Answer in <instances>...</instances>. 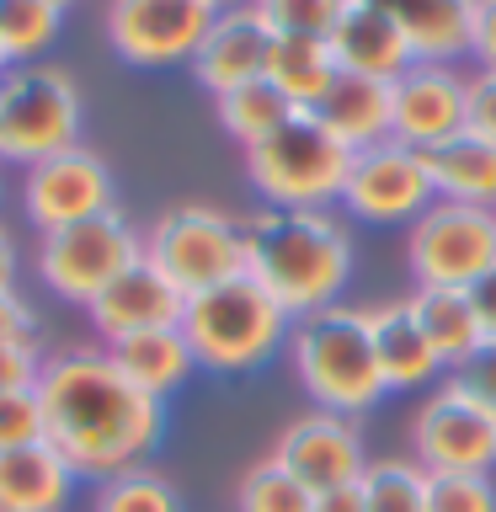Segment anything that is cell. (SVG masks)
<instances>
[{"label":"cell","mask_w":496,"mask_h":512,"mask_svg":"<svg viewBox=\"0 0 496 512\" xmlns=\"http://www.w3.org/2000/svg\"><path fill=\"white\" fill-rule=\"evenodd\" d=\"M43 400V438L64 454L75 475H123L139 470L160 443L166 411L155 395L118 374L107 352H59L38 374Z\"/></svg>","instance_id":"cell-1"},{"label":"cell","mask_w":496,"mask_h":512,"mask_svg":"<svg viewBox=\"0 0 496 512\" xmlns=\"http://www.w3.org/2000/svg\"><path fill=\"white\" fill-rule=\"evenodd\" d=\"M246 278H256L288 315H315L336 304L352 278V235L326 208H262L240 224Z\"/></svg>","instance_id":"cell-2"},{"label":"cell","mask_w":496,"mask_h":512,"mask_svg":"<svg viewBox=\"0 0 496 512\" xmlns=\"http://www.w3.org/2000/svg\"><path fill=\"white\" fill-rule=\"evenodd\" d=\"M294 374L310 390L320 411L336 416H363L384 400V374L368 310L352 304H326L294 326Z\"/></svg>","instance_id":"cell-3"},{"label":"cell","mask_w":496,"mask_h":512,"mask_svg":"<svg viewBox=\"0 0 496 512\" xmlns=\"http://www.w3.org/2000/svg\"><path fill=\"white\" fill-rule=\"evenodd\" d=\"M288 315L256 278H230L208 294H192L182 310V336L192 347V363L214 374H251L262 368L278 342L288 336Z\"/></svg>","instance_id":"cell-4"},{"label":"cell","mask_w":496,"mask_h":512,"mask_svg":"<svg viewBox=\"0 0 496 512\" xmlns=\"http://www.w3.org/2000/svg\"><path fill=\"white\" fill-rule=\"evenodd\" d=\"M246 171L272 208H326L347 187L352 150L315 112H294L278 134L246 150Z\"/></svg>","instance_id":"cell-5"},{"label":"cell","mask_w":496,"mask_h":512,"mask_svg":"<svg viewBox=\"0 0 496 512\" xmlns=\"http://www.w3.org/2000/svg\"><path fill=\"white\" fill-rule=\"evenodd\" d=\"M144 262L160 267L176 283V294L192 299L246 272V240H240V224L230 214L182 203V208H166L155 219V230L144 235Z\"/></svg>","instance_id":"cell-6"},{"label":"cell","mask_w":496,"mask_h":512,"mask_svg":"<svg viewBox=\"0 0 496 512\" xmlns=\"http://www.w3.org/2000/svg\"><path fill=\"white\" fill-rule=\"evenodd\" d=\"M80 139V91L64 70L16 64L0 75V160L38 166Z\"/></svg>","instance_id":"cell-7"},{"label":"cell","mask_w":496,"mask_h":512,"mask_svg":"<svg viewBox=\"0 0 496 512\" xmlns=\"http://www.w3.org/2000/svg\"><path fill=\"white\" fill-rule=\"evenodd\" d=\"M139 256H144L139 230L118 214V208H107V214H91L80 224H64V230L43 235L38 278L54 288L59 299L91 304L112 278H118V272L134 267Z\"/></svg>","instance_id":"cell-8"},{"label":"cell","mask_w":496,"mask_h":512,"mask_svg":"<svg viewBox=\"0 0 496 512\" xmlns=\"http://www.w3.org/2000/svg\"><path fill=\"white\" fill-rule=\"evenodd\" d=\"M406 262L416 288H470L480 272L496 267V208L438 198L422 219H411Z\"/></svg>","instance_id":"cell-9"},{"label":"cell","mask_w":496,"mask_h":512,"mask_svg":"<svg viewBox=\"0 0 496 512\" xmlns=\"http://www.w3.org/2000/svg\"><path fill=\"white\" fill-rule=\"evenodd\" d=\"M411 448L427 475H491L496 464V416L454 379L427 395L411 422Z\"/></svg>","instance_id":"cell-10"},{"label":"cell","mask_w":496,"mask_h":512,"mask_svg":"<svg viewBox=\"0 0 496 512\" xmlns=\"http://www.w3.org/2000/svg\"><path fill=\"white\" fill-rule=\"evenodd\" d=\"M214 16L219 11L208 0H112L107 38L128 64L160 70V64H182L198 54Z\"/></svg>","instance_id":"cell-11"},{"label":"cell","mask_w":496,"mask_h":512,"mask_svg":"<svg viewBox=\"0 0 496 512\" xmlns=\"http://www.w3.org/2000/svg\"><path fill=\"white\" fill-rule=\"evenodd\" d=\"M432 198H438V192H432L427 155L411 150V144L384 139V144H368V150L352 155L342 203H347L358 219H374V224L422 219L427 208H432Z\"/></svg>","instance_id":"cell-12"},{"label":"cell","mask_w":496,"mask_h":512,"mask_svg":"<svg viewBox=\"0 0 496 512\" xmlns=\"http://www.w3.org/2000/svg\"><path fill=\"white\" fill-rule=\"evenodd\" d=\"M22 203H27V219L38 224L43 235L64 230V224H80V219L107 214L112 208V171L102 166V155L70 144V150L27 166Z\"/></svg>","instance_id":"cell-13"},{"label":"cell","mask_w":496,"mask_h":512,"mask_svg":"<svg viewBox=\"0 0 496 512\" xmlns=\"http://www.w3.org/2000/svg\"><path fill=\"white\" fill-rule=\"evenodd\" d=\"M272 459L315 496L336 491V486H358L363 470H368L358 427L336 411H310V416H299V422H288Z\"/></svg>","instance_id":"cell-14"},{"label":"cell","mask_w":496,"mask_h":512,"mask_svg":"<svg viewBox=\"0 0 496 512\" xmlns=\"http://www.w3.org/2000/svg\"><path fill=\"white\" fill-rule=\"evenodd\" d=\"M91 326L112 342H123V336H139V331H160V326H182V310H187V294H176V283L166 278L160 267H150L139 256L128 272H118L102 294L91 304Z\"/></svg>","instance_id":"cell-15"},{"label":"cell","mask_w":496,"mask_h":512,"mask_svg":"<svg viewBox=\"0 0 496 512\" xmlns=\"http://www.w3.org/2000/svg\"><path fill=\"white\" fill-rule=\"evenodd\" d=\"M390 96H395L390 139L411 144V150H432V144L454 139L464 128V80L448 64H411L390 86Z\"/></svg>","instance_id":"cell-16"},{"label":"cell","mask_w":496,"mask_h":512,"mask_svg":"<svg viewBox=\"0 0 496 512\" xmlns=\"http://www.w3.org/2000/svg\"><path fill=\"white\" fill-rule=\"evenodd\" d=\"M272 38H278V32L262 22V11H256L251 0L235 11H219L214 27H208V38L198 43V54H192V75H198L214 96L246 86V80H262Z\"/></svg>","instance_id":"cell-17"},{"label":"cell","mask_w":496,"mask_h":512,"mask_svg":"<svg viewBox=\"0 0 496 512\" xmlns=\"http://www.w3.org/2000/svg\"><path fill=\"white\" fill-rule=\"evenodd\" d=\"M336 70L342 75H374V80H400L416 64L406 32L384 16L374 0H347L336 27L326 32Z\"/></svg>","instance_id":"cell-18"},{"label":"cell","mask_w":496,"mask_h":512,"mask_svg":"<svg viewBox=\"0 0 496 512\" xmlns=\"http://www.w3.org/2000/svg\"><path fill=\"white\" fill-rule=\"evenodd\" d=\"M395 80H374V75H336L331 91L310 107L320 123L331 128L336 139L347 144L352 155L368 150V144H384L395 128Z\"/></svg>","instance_id":"cell-19"},{"label":"cell","mask_w":496,"mask_h":512,"mask_svg":"<svg viewBox=\"0 0 496 512\" xmlns=\"http://www.w3.org/2000/svg\"><path fill=\"white\" fill-rule=\"evenodd\" d=\"M368 331H374L384 390H411V384H427V379L443 374L438 347L427 342L422 326H416L406 299H390V304H379V310H368Z\"/></svg>","instance_id":"cell-20"},{"label":"cell","mask_w":496,"mask_h":512,"mask_svg":"<svg viewBox=\"0 0 496 512\" xmlns=\"http://www.w3.org/2000/svg\"><path fill=\"white\" fill-rule=\"evenodd\" d=\"M70 491L75 470L48 438L0 454V512H59Z\"/></svg>","instance_id":"cell-21"},{"label":"cell","mask_w":496,"mask_h":512,"mask_svg":"<svg viewBox=\"0 0 496 512\" xmlns=\"http://www.w3.org/2000/svg\"><path fill=\"white\" fill-rule=\"evenodd\" d=\"M427 171H432V192L443 203H470V208H496V139L459 128L454 139L432 144Z\"/></svg>","instance_id":"cell-22"},{"label":"cell","mask_w":496,"mask_h":512,"mask_svg":"<svg viewBox=\"0 0 496 512\" xmlns=\"http://www.w3.org/2000/svg\"><path fill=\"white\" fill-rule=\"evenodd\" d=\"M374 6L406 32L416 64H448L454 54H470L475 0H374Z\"/></svg>","instance_id":"cell-23"},{"label":"cell","mask_w":496,"mask_h":512,"mask_svg":"<svg viewBox=\"0 0 496 512\" xmlns=\"http://www.w3.org/2000/svg\"><path fill=\"white\" fill-rule=\"evenodd\" d=\"M107 358L118 363V374L128 384H139L144 395L166 400L171 390H182L187 374L198 363H192V347L182 326H160V331H139V336H123V342L107 347Z\"/></svg>","instance_id":"cell-24"},{"label":"cell","mask_w":496,"mask_h":512,"mask_svg":"<svg viewBox=\"0 0 496 512\" xmlns=\"http://www.w3.org/2000/svg\"><path fill=\"white\" fill-rule=\"evenodd\" d=\"M416 326L427 331V342L438 347L443 368H459L470 363L480 347H486V326H480L475 304H470V288H416L406 294Z\"/></svg>","instance_id":"cell-25"},{"label":"cell","mask_w":496,"mask_h":512,"mask_svg":"<svg viewBox=\"0 0 496 512\" xmlns=\"http://www.w3.org/2000/svg\"><path fill=\"white\" fill-rule=\"evenodd\" d=\"M342 75L336 70V54L326 38H294V32H278L267 54V80L278 86L299 112H310L320 96L331 91V80Z\"/></svg>","instance_id":"cell-26"},{"label":"cell","mask_w":496,"mask_h":512,"mask_svg":"<svg viewBox=\"0 0 496 512\" xmlns=\"http://www.w3.org/2000/svg\"><path fill=\"white\" fill-rule=\"evenodd\" d=\"M294 102H288V96L272 86V80L262 75V80H246V86H235V91H224L219 96V123L230 128V134L246 144H262L267 134H278V128L294 118Z\"/></svg>","instance_id":"cell-27"},{"label":"cell","mask_w":496,"mask_h":512,"mask_svg":"<svg viewBox=\"0 0 496 512\" xmlns=\"http://www.w3.org/2000/svg\"><path fill=\"white\" fill-rule=\"evenodd\" d=\"M59 6L48 0H0V54L6 64H32L59 38Z\"/></svg>","instance_id":"cell-28"},{"label":"cell","mask_w":496,"mask_h":512,"mask_svg":"<svg viewBox=\"0 0 496 512\" xmlns=\"http://www.w3.org/2000/svg\"><path fill=\"white\" fill-rule=\"evenodd\" d=\"M363 507L368 512H427V470L406 459H379L363 470Z\"/></svg>","instance_id":"cell-29"},{"label":"cell","mask_w":496,"mask_h":512,"mask_svg":"<svg viewBox=\"0 0 496 512\" xmlns=\"http://www.w3.org/2000/svg\"><path fill=\"white\" fill-rule=\"evenodd\" d=\"M96 512H182V496L160 470L139 464V470L107 475L96 491Z\"/></svg>","instance_id":"cell-30"},{"label":"cell","mask_w":496,"mask_h":512,"mask_svg":"<svg viewBox=\"0 0 496 512\" xmlns=\"http://www.w3.org/2000/svg\"><path fill=\"white\" fill-rule=\"evenodd\" d=\"M235 507L240 512H310L315 507V491H304L278 459H267V464H251V470L240 475Z\"/></svg>","instance_id":"cell-31"},{"label":"cell","mask_w":496,"mask_h":512,"mask_svg":"<svg viewBox=\"0 0 496 512\" xmlns=\"http://www.w3.org/2000/svg\"><path fill=\"white\" fill-rule=\"evenodd\" d=\"M272 32H294V38H326L336 27L347 0H251Z\"/></svg>","instance_id":"cell-32"},{"label":"cell","mask_w":496,"mask_h":512,"mask_svg":"<svg viewBox=\"0 0 496 512\" xmlns=\"http://www.w3.org/2000/svg\"><path fill=\"white\" fill-rule=\"evenodd\" d=\"M427 512H496L491 475H427Z\"/></svg>","instance_id":"cell-33"},{"label":"cell","mask_w":496,"mask_h":512,"mask_svg":"<svg viewBox=\"0 0 496 512\" xmlns=\"http://www.w3.org/2000/svg\"><path fill=\"white\" fill-rule=\"evenodd\" d=\"M27 443H43V400H38V384H32V390H6V395H0V454L27 448Z\"/></svg>","instance_id":"cell-34"},{"label":"cell","mask_w":496,"mask_h":512,"mask_svg":"<svg viewBox=\"0 0 496 512\" xmlns=\"http://www.w3.org/2000/svg\"><path fill=\"white\" fill-rule=\"evenodd\" d=\"M43 374V352L32 336H22V342H0V395L6 390H32Z\"/></svg>","instance_id":"cell-35"},{"label":"cell","mask_w":496,"mask_h":512,"mask_svg":"<svg viewBox=\"0 0 496 512\" xmlns=\"http://www.w3.org/2000/svg\"><path fill=\"white\" fill-rule=\"evenodd\" d=\"M464 128L496 139V70H480L464 80Z\"/></svg>","instance_id":"cell-36"},{"label":"cell","mask_w":496,"mask_h":512,"mask_svg":"<svg viewBox=\"0 0 496 512\" xmlns=\"http://www.w3.org/2000/svg\"><path fill=\"white\" fill-rule=\"evenodd\" d=\"M454 384H459V390H470L480 406L496 416V342H486L470 363H459L454 368Z\"/></svg>","instance_id":"cell-37"},{"label":"cell","mask_w":496,"mask_h":512,"mask_svg":"<svg viewBox=\"0 0 496 512\" xmlns=\"http://www.w3.org/2000/svg\"><path fill=\"white\" fill-rule=\"evenodd\" d=\"M470 54L480 59V70H496V0H475V16H470Z\"/></svg>","instance_id":"cell-38"},{"label":"cell","mask_w":496,"mask_h":512,"mask_svg":"<svg viewBox=\"0 0 496 512\" xmlns=\"http://www.w3.org/2000/svg\"><path fill=\"white\" fill-rule=\"evenodd\" d=\"M32 336V310L16 288H0V342H22Z\"/></svg>","instance_id":"cell-39"},{"label":"cell","mask_w":496,"mask_h":512,"mask_svg":"<svg viewBox=\"0 0 496 512\" xmlns=\"http://www.w3.org/2000/svg\"><path fill=\"white\" fill-rule=\"evenodd\" d=\"M470 304H475L480 326H486V342H496V267L470 283Z\"/></svg>","instance_id":"cell-40"},{"label":"cell","mask_w":496,"mask_h":512,"mask_svg":"<svg viewBox=\"0 0 496 512\" xmlns=\"http://www.w3.org/2000/svg\"><path fill=\"white\" fill-rule=\"evenodd\" d=\"M310 512H368V507H363V480H358V486H336V491H320Z\"/></svg>","instance_id":"cell-41"},{"label":"cell","mask_w":496,"mask_h":512,"mask_svg":"<svg viewBox=\"0 0 496 512\" xmlns=\"http://www.w3.org/2000/svg\"><path fill=\"white\" fill-rule=\"evenodd\" d=\"M11 278H16V251H11V235L0 230V288H11Z\"/></svg>","instance_id":"cell-42"},{"label":"cell","mask_w":496,"mask_h":512,"mask_svg":"<svg viewBox=\"0 0 496 512\" xmlns=\"http://www.w3.org/2000/svg\"><path fill=\"white\" fill-rule=\"evenodd\" d=\"M214 11H235V6H246V0H208Z\"/></svg>","instance_id":"cell-43"},{"label":"cell","mask_w":496,"mask_h":512,"mask_svg":"<svg viewBox=\"0 0 496 512\" xmlns=\"http://www.w3.org/2000/svg\"><path fill=\"white\" fill-rule=\"evenodd\" d=\"M48 6H59V11H64V6H70V0H48Z\"/></svg>","instance_id":"cell-44"},{"label":"cell","mask_w":496,"mask_h":512,"mask_svg":"<svg viewBox=\"0 0 496 512\" xmlns=\"http://www.w3.org/2000/svg\"><path fill=\"white\" fill-rule=\"evenodd\" d=\"M0 64H6V54H0Z\"/></svg>","instance_id":"cell-45"}]
</instances>
